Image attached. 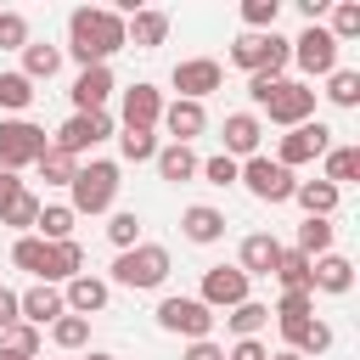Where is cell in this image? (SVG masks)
Returning a JSON list of instances; mask_svg holds the SVG:
<instances>
[{
    "instance_id": "1",
    "label": "cell",
    "mask_w": 360,
    "mask_h": 360,
    "mask_svg": "<svg viewBox=\"0 0 360 360\" xmlns=\"http://www.w3.org/2000/svg\"><path fill=\"white\" fill-rule=\"evenodd\" d=\"M124 51V17L112 6H79L68 17V56L79 68H107Z\"/></svg>"
},
{
    "instance_id": "2",
    "label": "cell",
    "mask_w": 360,
    "mask_h": 360,
    "mask_svg": "<svg viewBox=\"0 0 360 360\" xmlns=\"http://www.w3.org/2000/svg\"><path fill=\"white\" fill-rule=\"evenodd\" d=\"M118 186H124V169L112 158H90V163H79V174L68 186V208L73 214H107L118 202Z\"/></svg>"
},
{
    "instance_id": "3",
    "label": "cell",
    "mask_w": 360,
    "mask_h": 360,
    "mask_svg": "<svg viewBox=\"0 0 360 360\" xmlns=\"http://www.w3.org/2000/svg\"><path fill=\"white\" fill-rule=\"evenodd\" d=\"M112 281L129 287V292H152L169 281V248L163 242H135L112 259Z\"/></svg>"
},
{
    "instance_id": "4",
    "label": "cell",
    "mask_w": 360,
    "mask_h": 360,
    "mask_svg": "<svg viewBox=\"0 0 360 360\" xmlns=\"http://www.w3.org/2000/svg\"><path fill=\"white\" fill-rule=\"evenodd\" d=\"M231 62L253 79V73H264V79H281V68L292 62V39H281V34H242L236 45H231Z\"/></svg>"
},
{
    "instance_id": "5",
    "label": "cell",
    "mask_w": 360,
    "mask_h": 360,
    "mask_svg": "<svg viewBox=\"0 0 360 360\" xmlns=\"http://www.w3.org/2000/svg\"><path fill=\"white\" fill-rule=\"evenodd\" d=\"M51 152V135L34 124V118H0V169H28Z\"/></svg>"
},
{
    "instance_id": "6",
    "label": "cell",
    "mask_w": 360,
    "mask_h": 360,
    "mask_svg": "<svg viewBox=\"0 0 360 360\" xmlns=\"http://www.w3.org/2000/svg\"><path fill=\"white\" fill-rule=\"evenodd\" d=\"M259 107L270 112V124L298 129V124H309V118H315V90H309L304 79H276V84L264 90V101H259Z\"/></svg>"
},
{
    "instance_id": "7",
    "label": "cell",
    "mask_w": 360,
    "mask_h": 360,
    "mask_svg": "<svg viewBox=\"0 0 360 360\" xmlns=\"http://www.w3.org/2000/svg\"><path fill=\"white\" fill-rule=\"evenodd\" d=\"M236 186H248L259 202H292V186H298V174H292V169H281L276 158L253 152V158L236 169Z\"/></svg>"
},
{
    "instance_id": "8",
    "label": "cell",
    "mask_w": 360,
    "mask_h": 360,
    "mask_svg": "<svg viewBox=\"0 0 360 360\" xmlns=\"http://www.w3.org/2000/svg\"><path fill=\"white\" fill-rule=\"evenodd\" d=\"M292 68H298L304 79H326V73H338V39H332L321 22H304V34L292 39Z\"/></svg>"
},
{
    "instance_id": "9",
    "label": "cell",
    "mask_w": 360,
    "mask_h": 360,
    "mask_svg": "<svg viewBox=\"0 0 360 360\" xmlns=\"http://www.w3.org/2000/svg\"><path fill=\"white\" fill-rule=\"evenodd\" d=\"M158 326L163 332H174V338H186V343H197V338H208L214 332V309L202 304V298H163L158 304Z\"/></svg>"
},
{
    "instance_id": "10",
    "label": "cell",
    "mask_w": 360,
    "mask_h": 360,
    "mask_svg": "<svg viewBox=\"0 0 360 360\" xmlns=\"http://www.w3.org/2000/svg\"><path fill=\"white\" fill-rule=\"evenodd\" d=\"M107 135H112V112H73V118L51 135V146L68 152V158H84V152H96Z\"/></svg>"
},
{
    "instance_id": "11",
    "label": "cell",
    "mask_w": 360,
    "mask_h": 360,
    "mask_svg": "<svg viewBox=\"0 0 360 360\" xmlns=\"http://www.w3.org/2000/svg\"><path fill=\"white\" fill-rule=\"evenodd\" d=\"M326 152H332V129H326L321 118H309V124H298V129H287V135L276 141V163H281V169L315 163V158H326Z\"/></svg>"
},
{
    "instance_id": "12",
    "label": "cell",
    "mask_w": 360,
    "mask_h": 360,
    "mask_svg": "<svg viewBox=\"0 0 360 360\" xmlns=\"http://www.w3.org/2000/svg\"><path fill=\"white\" fill-rule=\"evenodd\" d=\"M208 309H236V304H248L253 298V281L236 270V264H208L202 270V292H197Z\"/></svg>"
},
{
    "instance_id": "13",
    "label": "cell",
    "mask_w": 360,
    "mask_h": 360,
    "mask_svg": "<svg viewBox=\"0 0 360 360\" xmlns=\"http://www.w3.org/2000/svg\"><path fill=\"white\" fill-rule=\"evenodd\" d=\"M169 84L180 90V101H202V96H214V90L225 84V68H219L214 56H186V62H174Z\"/></svg>"
},
{
    "instance_id": "14",
    "label": "cell",
    "mask_w": 360,
    "mask_h": 360,
    "mask_svg": "<svg viewBox=\"0 0 360 360\" xmlns=\"http://www.w3.org/2000/svg\"><path fill=\"white\" fill-rule=\"evenodd\" d=\"M124 129H152L158 118H163V90L158 84H146V79H135L129 90H124Z\"/></svg>"
},
{
    "instance_id": "15",
    "label": "cell",
    "mask_w": 360,
    "mask_h": 360,
    "mask_svg": "<svg viewBox=\"0 0 360 360\" xmlns=\"http://www.w3.org/2000/svg\"><path fill=\"white\" fill-rule=\"evenodd\" d=\"M158 124L169 129L174 146H191V141L208 129V112H202V101H180V96H174V101H163V118H158Z\"/></svg>"
},
{
    "instance_id": "16",
    "label": "cell",
    "mask_w": 360,
    "mask_h": 360,
    "mask_svg": "<svg viewBox=\"0 0 360 360\" xmlns=\"http://www.w3.org/2000/svg\"><path fill=\"white\" fill-rule=\"evenodd\" d=\"M17 309H22V321L28 326H51V321H62L68 315V304H62V287H51V281H34L28 292H17Z\"/></svg>"
},
{
    "instance_id": "17",
    "label": "cell",
    "mask_w": 360,
    "mask_h": 360,
    "mask_svg": "<svg viewBox=\"0 0 360 360\" xmlns=\"http://www.w3.org/2000/svg\"><path fill=\"white\" fill-rule=\"evenodd\" d=\"M118 84H112V68H79V79H73V112H107V96H112Z\"/></svg>"
},
{
    "instance_id": "18",
    "label": "cell",
    "mask_w": 360,
    "mask_h": 360,
    "mask_svg": "<svg viewBox=\"0 0 360 360\" xmlns=\"http://www.w3.org/2000/svg\"><path fill=\"white\" fill-rule=\"evenodd\" d=\"M107 298H112V281H101V276H73L68 287H62V304H68V315H101L107 309Z\"/></svg>"
},
{
    "instance_id": "19",
    "label": "cell",
    "mask_w": 360,
    "mask_h": 360,
    "mask_svg": "<svg viewBox=\"0 0 360 360\" xmlns=\"http://www.w3.org/2000/svg\"><path fill=\"white\" fill-rule=\"evenodd\" d=\"M163 39H169V11L141 6V11L124 17V45H135V51H158Z\"/></svg>"
},
{
    "instance_id": "20",
    "label": "cell",
    "mask_w": 360,
    "mask_h": 360,
    "mask_svg": "<svg viewBox=\"0 0 360 360\" xmlns=\"http://www.w3.org/2000/svg\"><path fill=\"white\" fill-rule=\"evenodd\" d=\"M259 135H264L259 112H231V118H225V129H219V141H225V158L248 163V158L259 152Z\"/></svg>"
},
{
    "instance_id": "21",
    "label": "cell",
    "mask_w": 360,
    "mask_h": 360,
    "mask_svg": "<svg viewBox=\"0 0 360 360\" xmlns=\"http://www.w3.org/2000/svg\"><path fill=\"white\" fill-rule=\"evenodd\" d=\"M354 287V264L343 259V253H321V259H309V292H332V298H343Z\"/></svg>"
},
{
    "instance_id": "22",
    "label": "cell",
    "mask_w": 360,
    "mask_h": 360,
    "mask_svg": "<svg viewBox=\"0 0 360 360\" xmlns=\"http://www.w3.org/2000/svg\"><path fill=\"white\" fill-rule=\"evenodd\" d=\"M276 259H281V242L270 236V231H253V236H242V253H236V270L253 281V276H270L276 270Z\"/></svg>"
},
{
    "instance_id": "23",
    "label": "cell",
    "mask_w": 360,
    "mask_h": 360,
    "mask_svg": "<svg viewBox=\"0 0 360 360\" xmlns=\"http://www.w3.org/2000/svg\"><path fill=\"white\" fill-rule=\"evenodd\" d=\"M180 236H186V242H197V248H208V242H219V236H225V214H219L214 202H191V208L180 214Z\"/></svg>"
},
{
    "instance_id": "24",
    "label": "cell",
    "mask_w": 360,
    "mask_h": 360,
    "mask_svg": "<svg viewBox=\"0 0 360 360\" xmlns=\"http://www.w3.org/2000/svg\"><path fill=\"white\" fill-rule=\"evenodd\" d=\"M292 202L304 208V219H332L338 202H343V191L326 186V180H298V186H292Z\"/></svg>"
},
{
    "instance_id": "25",
    "label": "cell",
    "mask_w": 360,
    "mask_h": 360,
    "mask_svg": "<svg viewBox=\"0 0 360 360\" xmlns=\"http://www.w3.org/2000/svg\"><path fill=\"white\" fill-rule=\"evenodd\" d=\"M28 84H39V79H56L62 73V45H45V39H28L22 45V68H17Z\"/></svg>"
},
{
    "instance_id": "26",
    "label": "cell",
    "mask_w": 360,
    "mask_h": 360,
    "mask_svg": "<svg viewBox=\"0 0 360 360\" xmlns=\"http://www.w3.org/2000/svg\"><path fill=\"white\" fill-rule=\"evenodd\" d=\"M152 163H158V174H163L169 186H186V180L197 174V163H202V158H197L191 146H174V141H169V146H158V158H152Z\"/></svg>"
},
{
    "instance_id": "27",
    "label": "cell",
    "mask_w": 360,
    "mask_h": 360,
    "mask_svg": "<svg viewBox=\"0 0 360 360\" xmlns=\"http://www.w3.org/2000/svg\"><path fill=\"white\" fill-rule=\"evenodd\" d=\"M11 264L28 270L34 281H51V242H39V236H17V242H11Z\"/></svg>"
},
{
    "instance_id": "28",
    "label": "cell",
    "mask_w": 360,
    "mask_h": 360,
    "mask_svg": "<svg viewBox=\"0 0 360 360\" xmlns=\"http://www.w3.org/2000/svg\"><path fill=\"white\" fill-rule=\"evenodd\" d=\"M73 219H79V214H73L68 202H39L34 236H39V242H68V236H73Z\"/></svg>"
},
{
    "instance_id": "29",
    "label": "cell",
    "mask_w": 360,
    "mask_h": 360,
    "mask_svg": "<svg viewBox=\"0 0 360 360\" xmlns=\"http://www.w3.org/2000/svg\"><path fill=\"white\" fill-rule=\"evenodd\" d=\"M354 174H360V146H332V152L321 158V180H326V186L343 191Z\"/></svg>"
},
{
    "instance_id": "30",
    "label": "cell",
    "mask_w": 360,
    "mask_h": 360,
    "mask_svg": "<svg viewBox=\"0 0 360 360\" xmlns=\"http://www.w3.org/2000/svg\"><path fill=\"white\" fill-rule=\"evenodd\" d=\"M39 349H45V332H39V326H28V321H17V326H6V332H0V354L39 360Z\"/></svg>"
},
{
    "instance_id": "31",
    "label": "cell",
    "mask_w": 360,
    "mask_h": 360,
    "mask_svg": "<svg viewBox=\"0 0 360 360\" xmlns=\"http://www.w3.org/2000/svg\"><path fill=\"white\" fill-rule=\"evenodd\" d=\"M73 276H84V248H79L73 236H68V242H51V287H56V281L68 287Z\"/></svg>"
},
{
    "instance_id": "32",
    "label": "cell",
    "mask_w": 360,
    "mask_h": 360,
    "mask_svg": "<svg viewBox=\"0 0 360 360\" xmlns=\"http://www.w3.org/2000/svg\"><path fill=\"white\" fill-rule=\"evenodd\" d=\"M270 276L281 281V292H309V259H304L298 248H281V259H276Z\"/></svg>"
},
{
    "instance_id": "33",
    "label": "cell",
    "mask_w": 360,
    "mask_h": 360,
    "mask_svg": "<svg viewBox=\"0 0 360 360\" xmlns=\"http://www.w3.org/2000/svg\"><path fill=\"white\" fill-rule=\"evenodd\" d=\"M332 236H338V225H332V219H304L292 248H298L304 259H321V253H332Z\"/></svg>"
},
{
    "instance_id": "34",
    "label": "cell",
    "mask_w": 360,
    "mask_h": 360,
    "mask_svg": "<svg viewBox=\"0 0 360 360\" xmlns=\"http://www.w3.org/2000/svg\"><path fill=\"white\" fill-rule=\"evenodd\" d=\"M225 326H231L236 338H259V332L270 326V304H259V298H248V304H236V309L225 315Z\"/></svg>"
},
{
    "instance_id": "35",
    "label": "cell",
    "mask_w": 360,
    "mask_h": 360,
    "mask_svg": "<svg viewBox=\"0 0 360 360\" xmlns=\"http://www.w3.org/2000/svg\"><path fill=\"white\" fill-rule=\"evenodd\" d=\"M34 96H39V90H34V84H28V79H22L17 68H11V73H0V112H11V118H22Z\"/></svg>"
},
{
    "instance_id": "36",
    "label": "cell",
    "mask_w": 360,
    "mask_h": 360,
    "mask_svg": "<svg viewBox=\"0 0 360 360\" xmlns=\"http://www.w3.org/2000/svg\"><path fill=\"white\" fill-rule=\"evenodd\" d=\"M34 219H39V197L34 191H17L6 202V214H0V225H11L17 236H34Z\"/></svg>"
},
{
    "instance_id": "37",
    "label": "cell",
    "mask_w": 360,
    "mask_h": 360,
    "mask_svg": "<svg viewBox=\"0 0 360 360\" xmlns=\"http://www.w3.org/2000/svg\"><path fill=\"white\" fill-rule=\"evenodd\" d=\"M270 315H276V326H298V321H315V292H281Z\"/></svg>"
},
{
    "instance_id": "38",
    "label": "cell",
    "mask_w": 360,
    "mask_h": 360,
    "mask_svg": "<svg viewBox=\"0 0 360 360\" xmlns=\"http://www.w3.org/2000/svg\"><path fill=\"white\" fill-rule=\"evenodd\" d=\"M326 101H332V107H360V73H354V68L326 73Z\"/></svg>"
},
{
    "instance_id": "39",
    "label": "cell",
    "mask_w": 360,
    "mask_h": 360,
    "mask_svg": "<svg viewBox=\"0 0 360 360\" xmlns=\"http://www.w3.org/2000/svg\"><path fill=\"white\" fill-rule=\"evenodd\" d=\"M118 152H124V163H152L158 158V135L152 129H118Z\"/></svg>"
},
{
    "instance_id": "40",
    "label": "cell",
    "mask_w": 360,
    "mask_h": 360,
    "mask_svg": "<svg viewBox=\"0 0 360 360\" xmlns=\"http://www.w3.org/2000/svg\"><path fill=\"white\" fill-rule=\"evenodd\" d=\"M34 169H39V180H45V186H73V174H79V158H68V152H56V146H51V152H45Z\"/></svg>"
},
{
    "instance_id": "41",
    "label": "cell",
    "mask_w": 360,
    "mask_h": 360,
    "mask_svg": "<svg viewBox=\"0 0 360 360\" xmlns=\"http://www.w3.org/2000/svg\"><path fill=\"white\" fill-rule=\"evenodd\" d=\"M276 17H281V0H242L248 34H276Z\"/></svg>"
},
{
    "instance_id": "42",
    "label": "cell",
    "mask_w": 360,
    "mask_h": 360,
    "mask_svg": "<svg viewBox=\"0 0 360 360\" xmlns=\"http://www.w3.org/2000/svg\"><path fill=\"white\" fill-rule=\"evenodd\" d=\"M51 343H56V349H84V343H90V321H84V315L51 321Z\"/></svg>"
},
{
    "instance_id": "43",
    "label": "cell",
    "mask_w": 360,
    "mask_h": 360,
    "mask_svg": "<svg viewBox=\"0 0 360 360\" xmlns=\"http://www.w3.org/2000/svg\"><path fill=\"white\" fill-rule=\"evenodd\" d=\"M332 349V326L326 321H309L298 338H292V354H304V360H315V354H326Z\"/></svg>"
},
{
    "instance_id": "44",
    "label": "cell",
    "mask_w": 360,
    "mask_h": 360,
    "mask_svg": "<svg viewBox=\"0 0 360 360\" xmlns=\"http://www.w3.org/2000/svg\"><path fill=\"white\" fill-rule=\"evenodd\" d=\"M326 34H332L338 45H343V39H354V34H360V0H338V6H332V28H326Z\"/></svg>"
},
{
    "instance_id": "45",
    "label": "cell",
    "mask_w": 360,
    "mask_h": 360,
    "mask_svg": "<svg viewBox=\"0 0 360 360\" xmlns=\"http://www.w3.org/2000/svg\"><path fill=\"white\" fill-rule=\"evenodd\" d=\"M107 242H112L118 253H124V248H135V242H141V214H129V208H124V214H112V219H107Z\"/></svg>"
},
{
    "instance_id": "46",
    "label": "cell",
    "mask_w": 360,
    "mask_h": 360,
    "mask_svg": "<svg viewBox=\"0 0 360 360\" xmlns=\"http://www.w3.org/2000/svg\"><path fill=\"white\" fill-rule=\"evenodd\" d=\"M236 169H242V163H236V158H225V152H214V158H202V163H197V174H202L208 186H236Z\"/></svg>"
},
{
    "instance_id": "47",
    "label": "cell",
    "mask_w": 360,
    "mask_h": 360,
    "mask_svg": "<svg viewBox=\"0 0 360 360\" xmlns=\"http://www.w3.org/2000/svg\"><path fill=\"white\" fill-rule=\"evenodd\" d=\"M28 45V17L22 11H0V51H22Z\"/></svg>"
},
{
    "instance_id": "48",
    "label": "cell",
    "mask_w": 360,
    "mask_h": 360,
    "mask_svg": "<svg viewBox=\"0 0 360 360\" xmlns=\"http://www.w3.org/2000/svg\"><path fill=\"white\" fill-rule=\"evenodd\" d=\"M225 360H270V349H264V343H259V338H236V343H231V354H225Z\"/></svg>"
},
{
    "instance_id": "49",
    "label": "cell",
    "mask_w": 360,
    "mask_h": 360,
    "mask_svg": "<svg viewBox=\"0 0 360 360\" xmlns=\"http://www.w3.org/2000/svg\"><path fill=\"white\" fill-rule=\"evenodd\" d=\"M180 360H225V349L214 343V338H197V343H186V354Z\"/></svg>"
},
{
    "instance_id": "50",
    "label": "cell",
    "mask_w": 360,
    "mask_h": 360,
    "mask_svg": "<svg viewBox=\"0 0 360 360\" xmlns=\"http://www.w3.org/2000/svg\"><path fill=\"white\" fill-rule=\"evenodd\" d=\"M17 321H22V309H17V292H6V287H0V332H6V326H17Z\"/></svg>"
},
{
    "instance_id": "51",
    "label": "cell",
    "mask_w": 360,
    "mask_h": 360,
    "mask_svg": "<svg viewBox=\"0 0 360 360\" xmlns=\"http://www.w3.org/2000/svg\"><path fill=\"white\" fill-rule=\"evenodd\" d=\"M17 191H28V186H22V180H17L11 169H0V214H6V202H11Z\"/></svg>"
},
{
    "instance_id": "52",
    "label": "cell",
    "mask_w": 360,
    "mask_h": 360,
    "mask_svg": "<svg viewBox=\"0 0 360 360\" xmlns=\"http://www.w3.org/2000/svg\"><path fill=\"white\" fill-rule=\"evenodd\" d=\"M298 11H304V22H321L332 11V0H298Z\"/></svg>"
},
{
    "instance_id": "53",
    "label": "cell",
    "mask_w": 360,
    "mask_h": 360,
    "mask_svg": "<svg viewBox=\"0 0 360 360\" xmlns=\"http://www.w3.org/2000/svg\"><path fill=\"white\" fill-rule=\"evenodd\" d=\"M270 360H304V354H292V349H276V354H270Z\"/></svg>"
},
{
    "instance_id": "54",
    "label": "cell",
    "mask_w": 360,
    "mask_h": 360,
    "mask_svg": "<svg viewBox=\"0 0 360 360\" xmlns=\"http://www.w3.org/2000/svg\"><path fill=\"white\" fill-rule=\"evenodd\" d=\"M84 360H112V354H107V349H90V354H84Z\"/></svg>"
},
{
    "instance_id": "55",
    "label": "cell",
    "mask_w": 360,
    "mask_h": 360,
    "mask_svg": "<svg viewBox=\"0 0 360 360\" xmlns=\"http://www.w3.org/2000/svg\"><path fill=\"white\" fill-rule=\"evenodd\" d=\"M0 360H17V354H0Z\"/></svg>"
}]
</instances>
